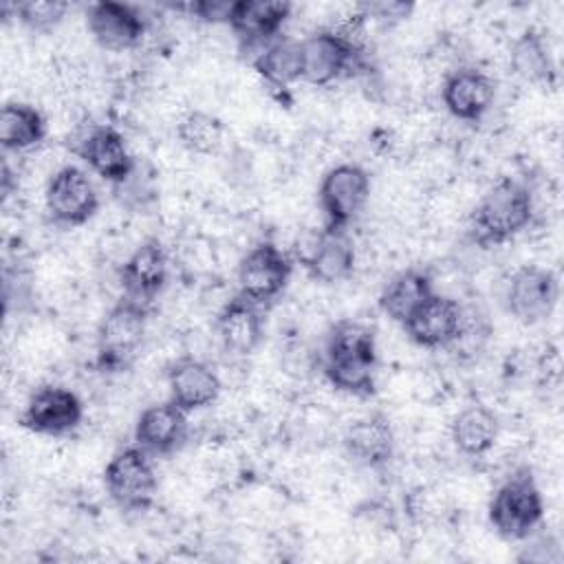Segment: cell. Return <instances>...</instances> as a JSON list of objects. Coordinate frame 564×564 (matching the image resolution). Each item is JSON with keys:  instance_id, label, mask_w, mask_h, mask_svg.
<instances>
[{"instance_id": "obj_13", "label": "cell", "mask_w": 564, "mask_h": 564, "mask_svg": "<svg viewBox=\"0 0 564 564\" xmlns=\"http://www.w3.org/2000/svg\"><path fill=\"white\" fill-rule=\"evenodd\" d=\"M75 154L104 181L123 185L134 170V159L126 145L123 134L108 126H93L75 148Z\"/></svg>"}, {"instance_id": "obj_17", "label": "cell", "mask_w": 564, "mask_h": 564, "mask_svg": "<svg viewBox=\"0 0 564 564\" xmlns=\"http://www.w3.org/2000/svg\"><path fill=\"white\" fill-rule=\"evenodd\" d=\"M123 295L150 304L167 282V251L159 238H145L121 264Z\"/></svg>"}, {"instance_id": "obj_29", "label": "cell", "mask_w": 564, "mask_h": 564, "mask_svg": "<svg viewBox=\"0 0 564 564\" xmlns=\"http://www.w3.org/2000/svg\"><path fill=\"white\" fill-rule=\"evenodd\" d=\"M225 137V126L218 117L205 110H189L176 123L178 143L194 154H214Z\"/></svg>"}, {"instance_id": "obj_5", "label": "cell", "mask_w": 564, "mask_h": 564, "mask_svg": "<svg viewBox=\"0 0 564 564\" xmlns=\"http://www.w3.org/2000/svg\"><path fill=\"white\" fill-rule=\"evenodd\" d=\"M370 176L357 163H339L330 167L319 183V209L326 229H348L370 200Z\"/></svg>"}, {"instance_id": "obj_18", "label": "cell", "mask_w": 564, "mask_h": 564, "mask_svg": "<svg viewBox=\"0 0 564 564\" xmlns=\"http://www.w3.org/2000/svg\"><path fill=\"white\" fill-rule=\"evenodd\" d=\"M187 438V412L174 401L148 405L134 423V443L150 456H170Z\"/></svg>"}, {"instance_id": "obj_24", "label": "cell", "mask_w": 564, "mask_h": 564, "mask_svg": "<svg viewBox=\"0 0 564 564\" xmlns=\"http://www.w3.org/2000/svg\"><path fill=\"white\" fill-rule=\"evenodd\" d=\"M46 137L44 115L24 101H7L0 112V141L4 150L24 152L40 145Z\"/></svg>"}, {"instance_id": "obj_20", "label": "cell", "mask_w": 564, "mask_h": 564, "mask_svg": "<svg viewBox=\"0 0 564 564\" xmlns=\"http://www.w3.org/2000/svg\"><path fill=\"white\" fill-rule=\"evenodd\" d=\"M341 445L352 463L366 469H381L392 460L394 432L388 416L372 412L346 427Z\"/></svg>"}, {"instance_id": "obj_15", "label": "cell", "mask_w": 564, "mask_h": 564, "mask_svg": "<svg viewBox=\"0 0 564 564\" xmlns=\"http://www.w3.org/2000/svg\"><path fill=\"white\" fill-rule=\"evenodd\" d=\"M494 79L485 70L474 66H460L452 70L441 86V99L445 110L454 119L469 123H476L485 117V112L494 104Z\"/></svg>"}, {"instance_id": "obj_8", "label": "cell", "mask_w": 564, "mask_h": 564, "mask_svg": "<svg viewBox=\"0 0 564 564\" xmlns=\"http://www.w3.org/2000/svg\"><path fill=\"white\" fill-rule=\"evenodd\" d=\"M46 214L59 227L86 225L99 209V196L90 176L77 165L59 167L44 192Z\"/></svg>"}, {"instance_id": "obj_2", "label": "cell", "mask_w": 564, "mask_h": 564, "mask_svg": "<svg viewBox=\"0 0 564 564\" xmlns=\"http://www.w3.org/2000/svg\"><path fill=\"white\" fill-rule=\"evenodd\" d=\"M150 306L128 295L119 297L101 317L95 335V368L104 375L128 370L145 339Z\"/></svg>"}, {"instance_id": "obj_1", "label": "cell", "mask_w": 564, "mask_h": 564, "mask_svg": "<svg viewBox=\"0 0 564 564\" xmlns=\"http://www.w3.org/2000/svg\"><path fill=\"white\" fill-rule=\"evenodd\" d=\"M533 194L513 178H502L482 194L469 216V236L480 247H498L522 234L533 220Z\"/></svg>"}, {"instance_id": "obj_12", "label": "cell", "mask_w": 564, "mask_h": 564, "mask_svg": "<svg viewBox=\"0 0 564 564\" xmlns=\"http://www.w3.org/2000/svg\"><path fill=\"white\" fill-rule=\"evenodd\" d=\"M300 262L322 284H337L355 271V245L348 229H319L300 249Z\"/></svg>"}, {"instance_id": "obj_28", "label": "cell", "mask_w": 564, "mask_h": 564, "mask_svg": "<svg viewBox=\"0 0 564 564\" xmlns=\"http://www.w3.org/2000/svg\"><path fill=\"white\" fill-rule=\"evenodd\" d=\"M326 357L377 359L375 328L361 319H339L326 337Z\"/></svg>"}, {"instance_id": "obj_23", "label": "cell", "mask_w": 564, "mask_h": 564, "mask_svg": "<svg viewBox=\"0 0 564 564\" xmlns=\"http://www.w3.org/2000/svg\"><path fill=\"white\" fill-rule=\"evenodd\" d=\"M500 421L482 403L463 408L452 421V443L467 458L485 456L498 441Z\"/></svg>"}, {"instance_id": "obj_9", "label": "cell", "mask_w": 564, "mask_h": 564, "mask_svg": "<svg viewBox=\"0 0 564 564\" xmlns=\"http://www.w3.org/2000/svg\"><path fill=\"white\" fill-rule=\"evenodd\" d=\"M560 297V282L551 269L524 264L507 282V311L522 324H540L551 317Z\"/></svg>"}, {"instance_id": "obj_16", "label": "cell", "mask_w": 564, "mask_h": 564, "mask_svg": "<svg viewBox=\"0 0 564 564\" xmlns=\"http://www.w3.org/2000/svg\"><path fill=\"white\" fill-rule=\"evenodd\" d=\"M291 4L282 0H236L229 7L227 24L242 46H267L280 37Z\"/></svg>"}, {"instance_id": "obj_6", "label": "cell", "mask_w": 564, "mask_h": 564, "mask_svg": "<svg viewBox=\"0 0 564 564\" xmlns=\"http://www.w3.org/2000/svg\"><path fill=\"white\" fill-rule=\"evenodd\" d=\"M291 273V258L275 242L262 240L238 262V293L258 306H267L282 295Z\"/></svg>"}, {"instance_id": "obj_27", "label": "cell", "mask_w": 564, "mask_h": 564, "mask_svg": "<svg viewBox=\"0 0 564 564\" xmlns=\"http://www.w3.org/2000/svg\"><path fill=\"white\" fill-rule=\"evenodd\" d=\"M377 359L368 357H326L324 375L328 383L352 397H370L377 388Z\"/></svg>"}, {"instance_id": "obj_31", "label": "cell", "mask_w": 564, "mask_h": 564, "mask_svg": "<svg viewBox=\"0 0 564 564\" xmlns=\"http://www.w3.org/2000/svg\"><path fill=\"white\" fill-rule=\"evenodd\" d=\"M229 7L231 2H218V0H198V2H189L183 4L178 9H187L189 13H194L196 18L205 20V22H227L229 15Z\"/></svg>"}, {"instance_id": "obj_30", "label": "cell", "mask_w": 564, "mask_h": 564, "mask_svg": "<svg viewBox=\"0 0 564 564\" xmlns=\"http://www.w3.org/2000/svg\"><path fill=\"white\" fill-rule=\"evenodd\" d=\"M70 4L64 0H26L13 4V13L22 26L33 33H51L68 13Z\"/></svg>"}, {"instance_id": "obj_3", "label": "cell", "mask_w": 564, "mask_h": 564, "mask_svg": "<svg viewBox=\"0 0 564 564\" xmlns=\"http://www.w3.org/2000/svg\"><path fill=\"white\" fill-rule=\"evenodd\" d=\"M487 518L491 529L509 542L527 540L544 518V500L529 467H518L494 491Z\"/></svg>"}, {"instance_id": "obj_26", "label": "cell", "mask_w": 564, "mask_h": 564, "mask_svg": "<svg viewBox=\"0 0 564 564\" xmlns=\"http://www.w3.org/2000/svg\"><path fill=\"white\" fill-rule=\"evenodd\" d=\"M513 73L533 84H551L555 79V64L540 31H524L511 48Z\"/></svg>"}, {"instance_id": "obj_19", "label": "cell", "mask_w": 564, "mask_h": 564, "mask_svg": "<svg viewBox=\"0 0 564 564\" xmlns=\"http://www.w3.org/2000/svg\"><path fill=\"white\" fill-rule=\"evenodd\" d=\"M216 337L220 346L231 355H251L264 337L262 306L236 293L223 304L214 322Z\"/></svg>"}, {"instance_id": "obj_7", "label": "cell", "mask_w": 564, "mask_h": 564, "mask_svg": "<svg viewBox=\"0 0 564 564\" xmlns=\"http://www.w3.org/2000/svg\"><path fill=\"white\" fill-rule=\"evenodd\" d=\"M302 51V82L313 86H328L352 70L359 59V42L339 29H319L300 40Z\"/></svg>"}, {"instance_id": "obj_25", "label": "cell", "mask_w": 564, "mask_h": 564, "mask_svg": "<svg viewBox=\"0 0 564 564\" xmlns=\"http://www.w3.org/2000/svg\"><path fill=\"white\" fill-rule=\"evenodd\" d=\"M256 73L273 88H289L291 84L302 79V51L300 42L291 37H278L267 44L253 57Z\"/></svg>"}, {"instance_id": "obj_4", "label": "cell", "mask_w": 564, "mask_h": 564, "mask_svg": "<svg viewBox=\"0 0 564 564\" xmlns=\"http://www.w3.org/2000/svg\"><path fill=\"white\" fill-rule=\"evenodd\" d=\"M104 487L117 509L126 513L148 511L159 491L150 454L137 443L117 449L106 463Z\"/></svg>"}, {"instance_id": "obj_14", "label": "cell", "mask_w": 564, "mask_h": 564, "mask_svg": "<svg viewBox=\"0 0 564 564\" xmlns=\"http://www.w3.org/2000/svg\"><path fill=\"white\" fill-rule=\"evenodd\" d=\"M88 31L106 51H128L141 44L145 35L143 15L126 2L101 0L86 9Z\"/></svg>"}, {"instance_id": "obj_32", "label": "cell", "mask_w": 564, "mask_h": 564, "mask_svg": "<svg viewBox=\"0 0 564 564\" xmlns=\"http://www.w3.org/2000/svg\"><path fill=\"white\" fill-rule=\"evenodd\" d=\"M412 4L405 2H377V4H361L364 18H377V20H401L410 13Z\"/></svg>"}, {"instance_id": "obj_11", "label": "cell", "mask_w": 564, "mask_h": 564, "mask_svg": "<svg viewBox=\"0 0 564 564\" xmlns=\"http://www.w3.org/2000/svg\"><path fill=\"white\" fill-rule=\"evenodd\" d=\"M465 324V313L460 304L434 291L401 326L410 341H414L421 348H449L456 337L460 335V328Z\"/></svg>"}, {"instance_id": "obj_21", "label": "cell", "mask_w": 564, "mask_h": 564, "mask_svg": "<svg viewBox=\"0 0 564 564\" xmlns=\"http://www.w3.org/2000/svg\"><path fill=\"white\" fill-rule=\"evenodd\" d=\"M165 377L170 401H174L187 414L209 408L220 394V379L216 370L196 357L176 359L167 368Z\"/></svg>"}, {"instance_id": "obj_10", "label": "cell", "mask_w": 564, "mask_h": 564, "mask_svg": "<svg viewBox=\"0 0 564 564\" xmlns=\"http://www.w3.org/2000/svg\"><path fill=\"white\" fill-rule=\"evenodd\" d=\"M84 419V403L82 399L55 383L40 386L26 401L20 425L33 434L44 436H66L82 425Z\"/></svg>"}, {"instance_id": "obj_22", "label": "cell", "mask_w": 564, "mask_h": 564, "mask_svg": "<svg viewBox=\"0 0 564 564\" xmlns=\"http://www.w3.org/2000/svg\"><path fill=\"white\" fill-rule=\"evenodd\" d=\"M434 293L432 275L425 269L399 271L379 293V308L392 322L403 324Z\"/></svg>"}]
</instances>
